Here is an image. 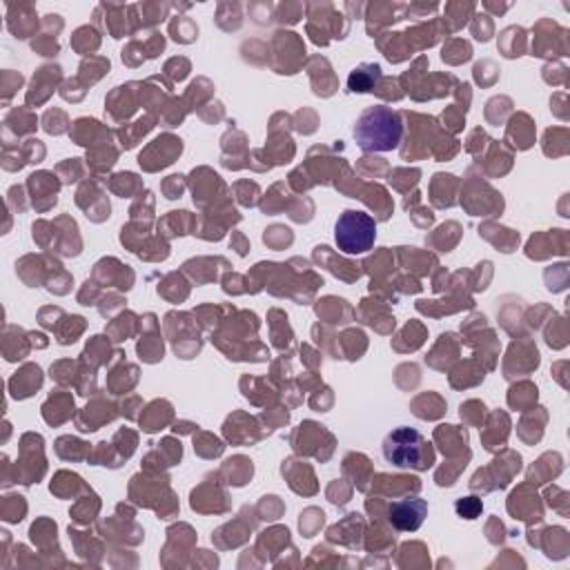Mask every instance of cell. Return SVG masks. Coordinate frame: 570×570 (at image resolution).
<instances>
[{
	"mask_svg": "<svg viewBox=\"0 0 570 570\" xmlns=\"http://www.w3.org/2000/svg\"><path fill=\"white\" fill-rule=\"evenodd\" d=\"M352 136L363 151H392L401 142L403 122L392 107L374 105L358 116Z\"/></svg>",
	"mask_w": 570,
	"mask_h": 570,
	"instance_id": "cell-1",
	"label": "cell"
},
{
	"mask_svg": "<svg viewBox=\"0 0 570 570\" xmlns=\"http://www.w3.org/2000/svg\"><path fill=\"white\" fill-rule=\"evenodd\" d=\"M383 456L394 468L428 470L434 461V452L421 432L407 425L394 428L383 441Z\"/></svg>",
	"mask_w": 570,
	"mask_h": 570,
	"instance_id": "cell-2",
	"label": "cell"
},
{
	"mask_svg": "<svg viewBox=\"0 0 570 570\" xmlns=\"http://www.w3.org/2000/svg\"><path fill=\"white\" fill-rule=\"evenodd\" d=\"M376 238V223L370 214L345 209L334 225V240L343 254H365Z\"/></svg>",
	"mask_w": 570,
	"mask_h": 570,
	"instance_id": "cell-3",
	"label": "cell"
},
{
	"mask_svg": "<svg viewBox=\"0 0 570 570\" xmlns=\"http://www.w3.org/2000/svg\"><path fill=\"white\" fill-rule=\"evenodd\" d=\"M428 514V503L419 497H412V499H401V501H394L390 505V512H387V519L390 523L401 530V532H414L423 519Z\"/></svg>",
	"mask_w": 570,
	"mask_h": 570,
	"instance_id": "cell-4",
	"label": "cell"
},
{
	"mask_svg": "<svg viewBox=\"0 0 570 570\" xmlns=\"http://www.w3.org/2000/svg\"><path fill=\"white\" fill-rule=\"evenodd\" d=\"M456 512L461 514V517H465V519H474L479 512H481V501H476L474 497H468V499H461V501H456Z\"/></svg>",
	"mask_w": 570,
	"mask_h": 570,
	"instance_id": "cell-5",
	"label": "cell"
}]
</instances>
